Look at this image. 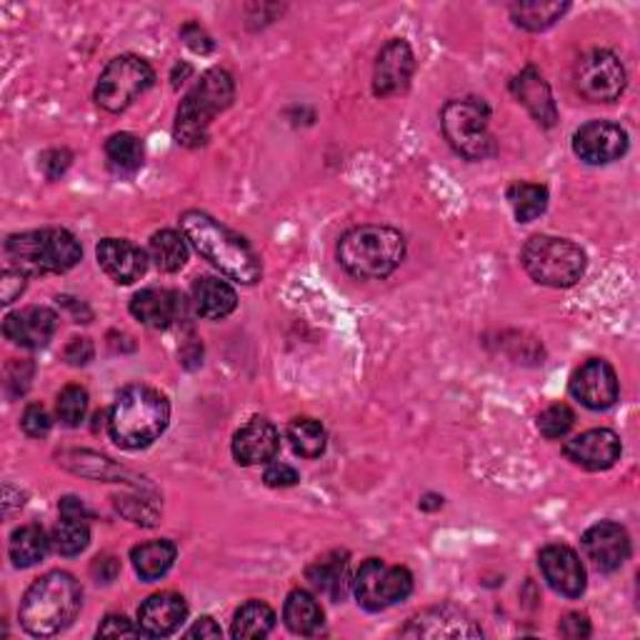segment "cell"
I'll list each match as a JSON object with an SVG mask.
<instances>
[{
  "mask_svg": "<svg viewBox=\"0 0 640 640\" xmlns=\"http://www.w3.org/2000/svg\"><path fill=\"white\" fill-rule=\"evenodd\" d=\"M181 231L185 241L223 275L243 285L261 281V255L253 251V245L243 235L233 233L228 225L215 221L213 215L203 211H185L181 215Z\"/></svg>",
  "mask_w": 640,
  "mask_h": 640,
  "instance_id": "6da1fadb",
  "label": "cell"
},
{
  "mask_svg": "<svg viewBox=\"0 0 640 640\" xmlns=\"http://www.w3.org/2000/svg\"><path fill=\"white\" fill-rule=\"evenodd\" d=\"M83 588L65 570H51L26 590L21 600V626L33 638H51L63 633L81 613Z\"/></svg>",
  "mask_w": 640,
  "mask_h": 640,
  "instance_id": "7a4b0ae2",
  "label": "cell"
},
{
  "mask_svg": "<svg viewBox=\"0 0 640 640\" xmlns=\"http://www.w3.org/2000/svg\"><path fill=\"white\" fill-rule=\"evenodd\" d=\"M171 420V403L148 386L125 388L108 413V433L115 446L141 450L163 436Z\"/></svg>",
  "mask_w": 640,
  "mask_h": 640,
  "instance_id": "3957f363",
  "label": "cell"
},
{
  "mask_svg": "<svg viewBox=\"0 0 640 640\" xmlns=\"http://www.w3.org/2000/svg\"><path fill=\"white\" fill-rule=\"evenodd\" d=\"M406 258V238L390 225H358L338 243V263L356 281H383Z\"/></svg>",
  "mask_w": 640,
  "mask_h": 640,
  "instance_id": "277c9868",
  "label": "cell"
},
{
  "mask_svg": "<svg viewBox=\"0 0 640 640\" xmlns=\"http://www.w3.org/2000/svg\"><path fill=\"white\" fill-rule=\"evenodd\" d=\"M235 98L233 75L223 68L205 73L193 91L183 98L175 113V141L185 148H201L209 143V131L215 115L231 108Z\"/></svg>",
  "mask_w": 640,
  "mask_h": 640,
  "instance_id": "5b68a950",
  "label": "cell"
},
{
  "mask_svg": "<svg viewBox=\"0 0 640 640\" xmlns=\"http://www.w3.org/2000/svg\"><path fill=\"white\" fill-rule=\"evenodd\" d=\"M8 261L26 275L65 273L78 265L83 255L81 243L65 228H41L16 233L6 241Z\"/></svg>",
  "mask_w": 640,
  "mask_h": 640,
  "instance_id": "8992f818",
  "label": "cell"
},
{
  "mask_svg": "<svg viewBox=\"0 0 640 640\" xmlns=\"http://www.w3.org/2000/svg\"><path fill=\"white\" fill-rule=\"evenodd\" d=\"M530 278L548 288H570L586 273V253L580 245L553 235H534L520 253Z\"/></svg>",
  "mask_w": 640,
  "mask_h": 640,
  "instance_id": "52a82bcc",
  "label": "cell"
},
{
  "mask_svg": "<svg viewBox=\"0 0 640 640\" xmlns=\"http://www.w3.org/2000/svg\"><path fill=\"white\" fill-rule=\"evenodd\" d=\"M490 111L478 98L466 101H448L443 105L440 125L443 135L453 151L468 158V161H486L498 153L496 135L490 133Z\"/></svg>",
  "mask_w": 640,
  "mask_h": 640,
  "instance_id": "ba28073f",
  "label": "cell"
},
{
  "mask_svg": "<svg viewBox=\"0 0 640 640\" xmlns=\"http://www.w3.org/2000/svg\"><path fill=\"white\" fill-rule=\"evenodd\" d=\"M155 73L138 55H118L103 68L95 83V103L108 113H123L153 85Z\"/></svg>",
  "mask_w": 640,
  "mask_h": 640,
  "instance_id": "9c48e42d",
  "label": "cell"
},
{
  "mask_svg": "<svg viewBox=\"0 0 640 640\" xmlns=\"http://www.w3.org/2000/svg\"><path fill=\"white\" fill-rule=\"evenodd\" d=\"M353 593L363 608L370 613H380V610L403 603L413 593V576L408 568L388 566L386 560L370 558L356 573Z\"/></svg>",
  "mask_w": 640,
  "mask_h": 640,
  "instance_id": "30bf717a",
  "label": "cell"
},
{
  "mask_svg": "<svg viewBox=\"0 0 640 640\" xmlns=\"http://www.w3.org/2000/svg\"><path fill=\"white\" fill-rule=\"evenodd\" d=\"M573 81L578 93L590 103H613L626 91V68L620 58L603 48L578 58Z\"/></svg>",
  "mask_w": 640,
  "mask_h": 640,
  "instance_id": "8fae6325",
  "label": "cell"
},
{
  "mask_svg": "<svg viewBox=\"0 0 640 640\" xmlns=\"http://www.w3.org/2000/svg\"><path fill=\"white\" fill-rule=\"evenodd\" d=\"M400 636L428 640H468L480 638L484 630H480V626L468 613H463V610L453 606H440L420 610L418 616H413L408 626L400 628Z\"/></svg>",
  "mask_w": 640,
  "mask_h": 640,
  "instance_id": "7c38bea8",
  "label": "cell"
},
{
  "mask_svg": "<svg viewBox=\"0 0 640 640\" xmlns=\"http://www.w3.org/2000/svg\"><path fill=\"white\" fill-rule=\"evenodd\" d=\"M570 396L590 410H606L618 400V376L613 366L603 358H590L570 376Z\"/></svg>",
  "mask_w": 640,
  "mask_h": 640,
  "instance_id": "4fadbf2b",
  "label": "cell"
},
{
  "mask_svg": "<svg viewBox=\"0 0 640 640\" xmlns=\"http://www.w3.org/2000/svg\"><path fill=\"white\" fill-rule=\"evenodd\" d=\"M573 153L588 165H606L628 153V133L613 121H590L573 135Z\"/></svg>",
  "mask_w": 640,
  "mask_h": 640,
  "instance_id": "5bb4252c",
  "label": "cell"
},
{
  "mask_svg": "<svg viewBox=\"0 0 640 640\" xmlns=\"http://www.w3.org/2000/svg\"><path fill=\"white\" fill-rule=\"evenodd\" d=\"M416 73V55L403 38H393L380 48L373 65V93L378 98H393L408 91Z\"/></svg>",
  "mask_w": 640,
  "mask_h": 640,
  "instance_id": "9a60e30c",
  "label": "cell"
},
{
  "mask_svg": "<svg viewBox=\"0 0 640 640\" xmlns=\"http://www.w3.org/2000/svg\"><path fill=\"white\" fill-rule=\"evenodd\" d=\"M540 573H544L546 583L563 598H580L586 593V568L573 548L568 546H546L538 556Z\"/></svg>",
  "mask_w": 640,
  "mask_h": 640,
  "instance_id": "2e32d148",
  "label": "cell"
},
{
  "mask_svg": "<svg viewBox=\"0 0 640 640\" xmlns=\"http://www.w3.org/2000/svg\"><path fill=\"white\" fill-rule=\"evenodd\" d=\"M583 550L600 573H613L630 558V536L613 520H600L583 534Z\"/></svg>",
  "mask_w": 640,
  "mask_h": 640,
  "instance_id": "e0dca14e",
  "label": "cell"
},
{
  "mask_svg": "<svg viewBox=\"0 0 640 640\" xmlns=\"http://www.w3.org/2000/svg\"><path fill=\"white\" fill-rule=\"evenodd\" d=\"M563 456L578 468L608 470L620 458V438L608 428H593L566 440Z\"/></svg>",
  "mask_w": 640,
  "mask_h": 640,
  "instance_id": "ac0fdd59",
  "label": "cell"
},
{
  "mask_svg": "<svg viewBox=\"0 0 640 640\" xmlns=\"http://www.w3.org/2000/svg\"><path fill=\"white\" fill-rule=\"evenodd\" d=\"M185 311H189V303H185L183 295L169 288H143L131 301V313L135 315V321L155 331L175 326V323L185 318Z\"/></svg>",
  "mask_w": 640,
  "mask_h": 640,
  "instance_id": "d6986e66",
  "label": "cell"
},
{
  "mask_svg": "<svg viewBox=\"0 0 640 640\" xmlns=\"http://www.w3.org/2000/svg\"><path fill=\"white\" fill-rule=\"evenodd\" d=\"M58 331V315L43 305H31L18 313H11L3 321V336L21 348H43L51 343Z\"/></svg>",
  "mask_w": 640,
  "mask_h": 640,
  "instance_id": "ffe728a7",
  "label": "cell"
},
{
  "mask_svg": "<svg viewBox=\"0 0 640 640\" xmlns=\"http://www.w3.org/2000/svg\"><path fill=\"white\" fill-rule=\"evenodd\" d=\"M189 618V603L179 593H155L138 608V628L148 638H165L179 630Z\"/></svg>",
  "mask_w": 640,
  "mask_h": 640,
  "instance_id": "44dd1931",
  "label": "cell"
},
{
  "mask_svg": "<svg viewBox=\"0 0 640 640\" xmlns=\"http://www.w3.org/2000/svg\"><path fill=\"white\" fill-rule=\"evenodd\" d=\"M281 448L278 428L265 418H251L233 436V458L241 466H263L271 463Z\"/></svg>",
  "mask_w": 640,
  "mask_h": 640,
  "instance_id": "7402d4cb",
  "label": "cell"
},
{
  "mask_svg": "<svg viewBox=\"0 0 640 640\" xmlns=\"http://www.w3.org/2000/svg\"><path fill=\"white\" fill-rule=\"evenodd\" d=\"M98 263L115 283L131 285L148 268V255L135 243L125 238H105L95 248Z\"/></svg>",
  "mask_w": 640,
  "mask_h": 640,
  "instance_id": "603a6c76",
  "label": "cell"
},
{
  "mask_svg": "<svg viewBox=\"0 0 640 640\" xmlns=\"http://www.w3.org/2000/svg\"><path fill=\"white\" fill-rule=\"evenodd\" d=\"M514 93L520 103L528 108V113L536 118V121L544 128H553L558 121L553 91L546 83V78L540 75L538 68L528 65L524 73H520L514 81Z\"/></svg>",
  "mask_w": 640,
  "mask_h": 640,
  "instance_id": "cb8c5ba5",
  "label": "cell"
},
{
  "mask_svg": "<svg viewBox=\"0 0 640 640\" xmlns=\"http://www.w3.org/2000/svg\"><path fill=\"white\" fill-rule=\"evenodd\" d=\"M305 578H308L315 593L328 596L331 600H343L353 583L348 573V553L346 550H333V553L318 558L305 570Z\"/></svg>",
  "mask_w": 640,
  "mask_h": 640,
  "instance_id": "d4e9b609",
  "label": "cell"
},
{
  "mask_svg": "<svg viewBox=\"0 0 640 640\" xmlns=\"http://www.w3.org/2000/svg\"><path fill=\"white\" fill-rule=\"evenodd\" d=\"M193 308L201 318L209 321H221L228 318V315L235 311L238 305V295L231 288L228 283L221 278H199L193 283Z\"/></svg>",
  "mask_w": 640,
  "mask_h": 640,
  "instance_id": "484cf974",
  "label": "cell"
},
{
  "mask_svg": "<svg viewBox=\"0 0 640 640\" xmlns=\"http://www.w3.org/2000/svg\"><path fill=\"white\" fill-rule=\"evenodd\" d=\"M323 608L318 603V598L308 590L295 588L285 598L283 606V620L288 626L291 633L295 636H315L323 628Z\"/></svg>",
  "mask_w": 640,
  "mask_h": 640,
  "instance_id": "4316f807",
  "label": "cell"
},
{
  "mask_svg": "<svg viewBox=\"0 0 640 640\" xmlns=\"http://www.w3.org/2000/svg\"><path fill=\"white\" fill-rule=\"evenodd\" d=\"M175 556H179V548H175L173 540H151V544H141L131 550L135 573L145 583H153V580H161L169 573L175 563Z\"/></svg>",
  "mask_w": 640,
  "mask_h": 640,
  "instance_id": "83f0119b",
  "label": "cell"
},
{
  "mask_svg": "<svg viewBox=\"0 0 640 640\" xmlns=\"http://www.w3.org/2000/svg\"><path fill=\"white\" fill-rule=\"evenodd\" d=\"M51 548V536H48L41 526L31 524L13 530L8 553H11L16 568H33L35 563H41Z\"/></svg>",
  "mask_w": 640,
  "mask_h": 640,
  "instance_id": "f1b7e54d",
  "label": "cell"
},
{
  "mask_svg": "<svg viewBox=\"0 0 640 640\" xmlns=\"http://www.w3.org/2000/svg\"><path fill=\"white\" fill-rule=\"evenodd\" d=\"M143 143L141 138L133 133H115L108 138L105 143V161L108 169H111L115 175H133L141 171L143 165Z\"/></svg>",
  "mask_w": 640,
  "mask_h": 640,
  "instance_id": "f546056e",
  "label": "cell"
},
{
  "mask_svg": "<svg viewBox=\"0 0 640 640\" xmlns=\"http://www.w3.org/2000/svg\"><path fill=\"white\" fill-rule=\"evenodd\" d=\"M148 255L158 271L175 273L189 261V241L175 231H158L148 243Z\"/></svg>",
  "mask_w": 640,
  "mask_h": 640,
  "instance_id": "4dcf8cb0",
  "label": "cell"
},
{
  "mask_svg": "<svg viewBox=\"0 0 640 640\" xmlns=\"http://www.w3.org/2000/svg\"><path fill=\"white\" fill-rule=\"evenodd\" d=\"M275 628V613L263 600H248L233 616V638H265Z\"/></svg>",
  "mask_w": 640,
  "mask_h": 640,
  "instance_id": "1f68e13d",
  "label": "cell"
},
{
  "mask_svg": "<svg viewBox=\"0 0 640 640\" xmlns=\"http://www.w3.org/2000/svg\"><path fill=\"white\" fill-rule=\"evenodd\" d=\"M288 440L295 456L301 458H321L328 446L326 428L321 426V420L313 418H293L288 426Z\"/></svg>",
  "mask_w": 640,
  "mask_h": 640,
  "instance_id": "d6a6232c",
  "label": "cell"
},
{
  "mask_svg": "<svg viewBox=\"0 0 640 640\" xmlns=\"http://www.w3.org/2000/svg\"><path fill=\"white\" fill-rule=\"evenodd\" d=\"M508 203L518 223H530L548 209V189L538 183H514L508 189Z\"/></svg>",
  "mask_w": 640,
  "mask_h": 640,
  "instance_id": "836d02e7",
  "label": "cell"
},
{
  "mask_svg": "<svg viewBox=\"0 0 640 640\" xmlns=\"http://www.w3.org/2000/svg\"><path fill=\"white\" fill-rule=\"evenodd\" d=\"M570 11L568 3H514L510 6V16H514L516 26L526 28V31H546V28L560 21V16H566Z\"/></svg>",
  "mask_w": 640,
  "mask_h": 640,
  "instance_id": "e575fe53",
  "label": "cell"
},
{
  "mask_svg": "<svg viewBox=\"0 0 640 640\" xmlns=\"http://www.w3.org/2000/svg\"><path fill=\"white\" fill-rule=\"evenodd\" d=\"M88 544H91V528H88L85 520L78 518H63L51 534L53 550L65 558L81 556Z\"/></svg>",
  "mask_w": 640,
  "mask_h": 640,
  "instance_id": "d590c367",
  "label": "cell"
},
{
  "mask_svg": "<svg viewBox=\"0 0 640 640\" xmlns=\"http://www.w3.org/2000/svg\"><path fill=\"white\" fill-rule=\"evenodd\" d=\"M58 420L68 428H78L88 413V390L81 386H68L61 390L55 403Z\"/></svg>",
  "mask_w": 640,
  "mask_h": 640,
  "instance_id": "8d00e7d4",
  "label": "cell"
},
{
  "mask_svg": "<svg viewBox=\"0 0 640 640\" xmlns=\"http://www.w3.org/2000/svg\"><path fill=\"white\" fill-rule=\"evenodd\" d=\"M573 423H576V413L570 410L566 403H553V406H548L538 416V430H540V436H546L548 440H558V438H563L570 428H573Z\"/></svg>",
  "mask_w": 640,
  "mask_h": 640,
  "instance_id": "74e56055",
  "label": "cell"
},
{
  "mask_svg": "<svg viewBox=\"0 0 640 640\" xmlns=\"http://www.w3.org/2000/svg\"><path fill=\"white\" fill-rule=\"evenodd\" d=\"M118 510L131 520L135 526H155L158 520V508L153 506V500H148L143 496L138 498H118Z\"/></svg>",
  "mask_w": 640,
  "mask_h": 640,
  "instance_id": "f35d334b",
  "label": "cell"
},
{
  "mask_svg": "<svg viewBox=\"0 0 640 640\" xmlns=\"http://www.w3.org/2000/svg\"><path fill=\"white\" fill-rule=\"evenodd\" d=\"M51 426H53V420H51V416H48V410L41 406V403H31V406L23 410L21 428H23L26 436L45 438L48 433H51Z\"/></svg>",
  "mask_w": 640,
  "mask_h": 640,
  "instance_id": "ab89813d",
  "label": "cell"
},
{
  "mask_svg": "<svg viewBox=\"0 0 640 640\" xmlns=\"http://www.w3.org/2000/svg\"><path fill=\"white\" fill-rule=\"evenodd\" d=\"M33 380V363L31 360H13L6 370V386L11 396H23Z\"/></svg>",
  "mask_w": 640,
  "mask_h": 640,
  "instance_id": "60d3db41",
  "label": "cell"
},
{
  "mask_svg": "<svg viewBox=\"0 0 640 640\" xmlns=\"http://www.w3.org/2000/svg\"><path fill=\"white\" fill-rule=\"evenodd\" d=\"M71 161L73 155L71 151H65V148H51V151H45L41 155V169L45 173L48 181H58L61 175L71 169Z\"/></svg>",
  "mask_w": 640,
  "mask_h": 640,
  "instance_id": "b9f144b4",
  "label": "cell"
},
{
  "mask_svg": "<svg viewBox=\"0 0 640 640\" xmlns=\"http://www.w3.org/2000/svg\"><path fill=\"white\" fill-rule=\"evenodd\" d=\"M263 480H265V486H271V488H291L298 484L301 476H298V470L288 466V463H271V466L263 473Z\"/></svg>",
  "mask_w": 640,
  "mask_h": 640,
  "instance_id": "7bdbcfd3",
  "label": "cell"
},
{
  "mask_svg": "<svg viewBox=\"0 0 640 640\" xmlns=\"http://www.w3.org/2000/svg\"><path fill=\"white\" fill-rule=\"evenodd\" d=\"M101 638H138L143 636L141 628H135L125 616H108L101 628H98Z\"/></svg>",
  "mask_w": 640,
  "mask_h": 640,
  "instance_id": "ee69618b",
  "label": "cell"
},
{
  "mask_svg": "<svg viewBox=\"0 0 640 640\" xmlns=\"http://www.w3.org/2000/svg\"><path fill=\"white\" fill-rule=\"evenodd\" d=\"M93 343L91 338H71L65 351H63V358L71 363V366H85V363L93 360Z\"/></svg>",
  "mask_w": 640,
  "mask_h": 640,
  "instance_id": "f6af8a7d",
  "label": "cell"
},
{
  "mask_svg": "<svg viewBox=\"0 0 640 640\" xmlns=\"http://www.w3.org/2000/svg\"><path fill=\"white\" fill-rule=\"evenodd\" d=\"M181 35H183L185 45L193 48L195 53L205 55V53H211V51H213V41H211V35L205 33L199 23H189V26H183Z\"/></svg>",
  "mask_w": 640,
  "mask_h": 640,
  "instance_id": "bcb514c9",
  "label": "cell"
},
{
  "mask_svg": "<svg viewBox=\"0 0 640 640\" xmlns=\"http://www.w3.org/2000/svg\"><path fill=\"white\" fill-rule=\"evenodd\" d=\"M23 291H26V273L6 271L3 281H0V301L13 303Z\"/></svg>",
  "mask_w": 640,
  "mask_h": 640,
  "instance_id": "7dc6e473",
  "label": "cell"
},
{
  "mask_svg": "<svg viewBox=\"0 0 640 640\" xmlns=\"http://www.w3.org/2000/svg\"><path fill=\"white\" fill-rule=\"evenodd\" d=\"M560 636L588 638L590 636V620L583 613H568L563 620H560Z\"/></svg>",
  "mask_w": 640,
  "mask_h": 640,
  "instance_id": "c3c4849f",
  "label": "cell"
},
{
  "mask_svg": "<svg viewBox=\"0 0 640 640\" xmlns=\"http://www.w3.org/2000/svg\"><path fill=\"white\" fill-rule=\"evenodd\" d=\"M91 570L98 580H103V583H111V580H115L118 570H121V563H118L113 556H101V558H95V563Z\"/></svg>",
  "mask_w": 640,
  "mask_h": 640,
  "instance_id": "681fc988",
  "label": "cell"
},
{
  "mask_svg": "<svg viewBox=\"0 0 640 640\" xmlns=\"http://www.w3.org/2000/svg\"><path fill=\"white\" fill-rule=\"evenodd\" d=\"M58 510H61L63 518H78V520L91 518V510H88L83 500L75 498V496H65L61 500V506H58Z\"/></svg>",
  "mask_w": 640,
  "mask_h": 640,
  "instance_id": "f907efd6",
  "label": "cell"
},
{
  "mask_svg": "<svg viewBox=\"0 0 640 640\" xmlns=\"http://www.w3.org/2000/svg\"><path fill=\"white\" fill-rule=\"evenodd\" d=\"M223 636V630H221V626L215 623L213 618H201L199 623H195L189 633H185V638H221Z\"/></svg>",
  "mask_w": 640,
  "mask_h": 640,
  "instance_id": "816d5d0a",
  "label": "cell"
},
{
  "mask_svg": "<svg viewBox=\"0 0 640 640\" xmlns=\"http://www.w3.org/2000/svg\"><path fill=\"white\" fill-rule=\"evenodd\" d=\"M443 506V498H438V496H426L420 500V508L423 510H436V508H440Z\"/></svg>",
  "mask_w": 640,
  "mask_h": 640,
  "instance_id": "f5cc1de1",
  "label": "cell"
}]
</instances>
